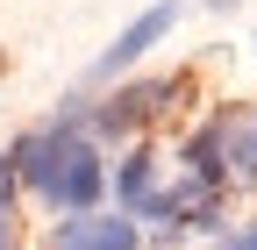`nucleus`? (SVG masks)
I'll return each mask as SVG.
<instances>
[{
  "label": "nucleus",
  "instance_id": "obj_1",
  "mask_svg": "<svg viewBox=\"0 0 257 250\" xmlns=\"http://www.w3.org/2000/svg\"><path fill=\"white\" fill-rule=\"evenodd\" d=\"M15 165V186H29L43 207L57 214H93L107 193V165H100V143H93V129H72V114L50 121V129L22 136L8 150Z\"/></svg>",
  "mask_w": 257,
  "mask_h": 250
},
{
  "label": "nucleus",
  "instance_id": "obj_2",
  "mask_svg": "<svg viewBox=\"0 0 257 250\" xmlns=\"http://www.w3.org/2000/svg\"><path fill=\"white\" fill-rule=\"evenodd\" d=\"M186 172L207 186H250L257 193V107H221L186 136Z\"/></svg>",
  "mask_w": 257,
  "mask_h": 250
},
{
  "label": "nucleus",
  "instance_id": "obj_3",
  "mask_svg": "<svg viewBox=\"0 0 257 250\" xmlns=\"http://www.w3.org/2000/svg\"><path fill=\"white\" fill-rule=\"evenodd\" d=\"M172 22H179V0H157V8H143V15L128 22V29H121V36H114L107 50H100L93 79H114V72H128V65H136V57H150L157 43L172 36Z\"/></svg>",
  "mask_w": 257,
  "mask_h": 250
},
{
  "label": "nucleus",
  "instance_id": "obj_4",
  "mask_svg": "<svg viewBox=\"0 0 257 250\" xmlns=\"http://www.w3.org/2000/svg\"><path fill=\"white\" fill-rule=\"evenodd\" d=\"M179 93V79H143V86H121V93H107L100 107H93V143L100 136H121V129H136V121H150L157 107H165Z\"/></svg>",
  "mask_w": 257,
  "mask_h": 250
},
{
  "label": "nucleus",
  "instance_id": "obj_5",
  "mask_svg": "<svg viewBox=\"0 0 257 250\" xmlns=\"http://www.w3.org/2000/svg\"><path fill=\"white\" fill-rule=\"evenodd\" d=\"M143 236H136V222L128 214H64V222L50 229V243L43 250H136Z\"/></svg>",
  "mask_w": 257,
  "mask_h": 250
},
{
  "label": "nucleus",
  "instance_id": "obj_6",
  "mask_svg": "<svg viewBox=\"0 0 257 250\" xmlns=\"http://www.w3.org/2000/svg\"><path fill=\"white\" fill-rule=\"evenodd\" d=\"M165 193V172H157V150H128L121 158V172H114V200H121V214L136 222V214H150V200Z\"/></svg>",
  "mask_w": 257,
  "mask_h": 250
},
{
  "label": "nucleus",
  "instance_id": "obj_7",
  "mask_svg": "<svg viewBox=\"0 0 257 250\" xmlns=\"http://www.w3.org/2000/svg\"><path fill=\"white\" fill-rule=\"evenodd\" d=\"M8 200H15V165L0 158V207H8Z\"/></svg>",
  "mask_w": 257,
  "mask_h": 250
},
{
  "label": "nucleus",
  "instance_id": "obj_8",
  "mask_svg": "<svg viewBox=\"0 0 257 250\" xmlns=\"http://www.w3.org/2000/svg\"><path fill=\"white\" fill-rule=\"evenodd\" d=\"M229 250H257V222H250V229H236V236H229Z\"/></svg>",
  "mask_w": 257,
  "mask_h": 250
},
{
  "label": "nucleus",
  "instance_id": "obj_9",
  "mask_svg": "<svg viewBox=\"0 0 257 250\" xmlns=\"http://www.w3.org/2000/svg\"><path fill=\"white\" fill-rule=\"evenodd\" d=\"M0 250H15V214L0 207Z\"/></svg>",
  "mask_w": 257,
  "mask_h": 250
},
{
  "label": "nucleus",
  "instance_id": "obj_10",
  "mask_svg": "<svg viewBox=\"0 0 257 250\" xmlns=\"http://www.w3.org/2000/svg\"><path fill=\"white\" fill-rule=\"evenodd\" d=\"M207 8H243V0H207Z\"/></svg>",
  "mask_w": 257,
  "mask_h": 250
},
{
  "label": "nucleus",
  "instance_id": "obj_11",
  "mask_svg": "<svg viewBox=\"0 0 257 250\" xmlns=\"http://www.w3.org/2000/svg\"><path fill=\"white\" fill-rule=\"evenodd\" d=\"M221 250H229V243H221Z\"/></svg>",
  "mask_w": 257,
  "mask_h": 250
}]
</instances>
